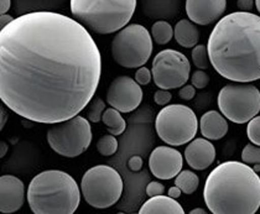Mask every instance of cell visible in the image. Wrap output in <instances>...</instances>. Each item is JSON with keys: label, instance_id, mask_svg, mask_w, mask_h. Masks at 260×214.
Wrapping results in <instances>:
<instances>
[{"label": "cell", "instance_id": "6da1fadb", "mask_svg": "<svg viewBox=\"0 0 260 214\" xmlns=\"http://www.w3.org/2000/svg\"><path fill=\"white\" fill-rule=\"evenodd\" d=\"M101 75L97 44L70 16L32 11L0 30V99L24 119L76 117L94 97Z\"/></svg>", "mask_w": 260, "mask_h": 214}, {"label": "cell", "instance_id": "7a4b0ae2", "mask_svg": "<svg viewBox=\"0 0 260 214\" xmlns=\"http://www.w3.org/2000/svg\"><path fill=\"white\" fill-rule=\"evenodd\" d=\"M212 67L228 81L260 80V16L236 11L223 16L208 38Z\"/></svg>", "mask_w": 260, "mask_h": 214}, {"label": "cell", "instance_id": "3957f363", "mask_svg": "<svg viewBox=\"0 0 260 214\" xmlns=\"http://www.w3.org/2000/svg\"><path fill=\"white\" fill-rule=\"evenodd\" d=\"M203 198L213 214H254L260 208V177L245 162L219 163L206 180Z\"/></svg>", "mask_w": 260, "mask_h": 214}, {"label": "cell", "instance_id": "277c9868", "mask_svg": "<svg viewBox=\"0 0 260 214\" xmlns=\"http://www.w3.org/2000/svg\"><path fill=\"white\" fill-rule=\"evenodd\" d=\"M26 199L35 214H73L80 205L81 190L71 174L49 170L31 180Z\"/></svg>", "mask_w": 260, "mask_h": 214}, {"label": "cell", "instance_id": "5b68a950", "mask_svg": "<svg viewBox=\"0 0 260 214\" xmlns=\"http://www.w3.org/2000/svg\"><path fill=\"white\" fill-rule=\"evenodd\" d=\"M70 5L73 18L87 30L108 35L129 24L137 0H71Z\"/></svg>", "mask_w": 260, "mask_h": 214}, {"label": "cell", "instance_id": "8992f818", "mask_svg": "<svg viewBox=\"0 0 260 214\" xmlns=\"http://www.w3.org/2000/svg\"><path fill=\"white\" fill-rule=\"evenodd\" d=\"M123 188L124 184L119 172L108 165L90 167L82 177V196L90 207L98 209L109 208L117 203Z\"/></svg>", "mask_w": 260, "mask_h": 214}, {"label": "cell", "instance_id": "52a82bcc", "mask_svg": "<svg viewBox=\"0 0 260 214\" xmlns=\"http://www.w3.org/2000/svg\"><path fill=\"white\" fill-rule=\"evenodd\" d=\"M151 53V35L143 25H126L112 41L113 58L124 68H139L149 61Z\"/></svg>", "mask_w": 260, "mask_h": 214}, {"label": "cell", "instance_id": "ba28073f", "mask_svg": "<svg viewBox=\"0 0 260 214\" xmlns=\"http://www.w3.org/2000/svg\"><path fill=\"white\" fill-rule=\"evenodd\" d=\"M199 126V119L194 112L183 104L165 105L155 120L157 136L170 146H181L190 142L196 136Z\"/></svg>", "mask_w": 260, "mask_h": 214}, {"label": "cell", "instance_id": "9c48e42d", "mask_svg": "<svg viewBox=\"0 0 260 214\" xmlns=\"http://www.w3.org/2000/svg\"><path fill=\"white\" fill-rule=\"evenodd\" d=\"M47 142L56 154L63 157H77L89 148L93 134L89 120L76 115L64 122L51 124Z\"/></svg>", "mask_w": 260, "mask_h": 214}, {"label": "cell", "instance_id": "30bf717a", "mask_svg": "<svg viewBox=\"0 0 260 214\" xmlns=\"http://www.w3.org/2000/svg\"><path fill=\"white\" fill-rule=\"evenodd\" d=\"M220 113L234 124H245L260 112V91L254 84H227L218 93Z\"/></svg>", "mask_w": 260, "mask_h": 214}, {"label": "cell", "instance_id": "8fae6325", "mask_svg": "<svg viewBox=\"0 0 260 214\" xmlns=\"http://www.w3.org/2000/svg\"><path fill=\"white\" fill-rule=\"evenodd\" d=\"M191 64L183 53L176 50H164L155 56L151 73L154 83L160 89H177L187 83Z\"/></svg>", "mask_w": 260, "mask_h": 214}, {"label": "cell", "instance_id": "7c38bea8", "mask_svg": "<svg viewBox=\"0 0 260 214\" xmlns=\"http://www.w3.org/2000/svg\"><path fill=\"white\" fill-rule=\"evenodd\" d=\"M141 86L129 76H119L112 81L107 91V103L120 113H130L143 100Z\"/></svg>", "mask_w": 260, "mask_h": 214}, {"label": "cell", "instance_id": "4fadbf2b", "mask_svg": "<svg viewBox=\"0 0 260 214\" xmlns=\"http://www.w3.org/2000/svg\"><path fill=\"white\" fill-rule=\"evenodd\" d=\"M182 166L183 156L172 146H157L149 157V168L157 180L175 179Z\"/></svg>", "mask_w": 260, "mask_h": 214}, {"label": "cell", "instance_id": "5bb4252c", "mask_svg": "<svg viewBox=\"0 0 260 214\" xmlns=\"http://www.w3.org/2000/svg\"><path fill=\"white\" fill-rule=\"evenodd\" d=\"M186 14L197 25H210L219 20L227 8V0H186Z\"/></svg>", "mask_w": 260, "mask_h": 214}, {"label": "cell", "instance_id": "9a60e30c", "mask_svg": "<svg viewBox=\"0 0 260 214\" xmlns=\"http://www.w3.org/2000/svg\"><path fill=\"white\" fill-rule=\"evenodd\" d=\"M25 187L20 179L11 174L0 177V212L15 213L24 205Z\"/></svg>", "mask_w": 260, "mask_h": 214}, {"label": "cell", "instance_id": "2e32d148", "mask_svg": "<svg viewBox=\"0 0 260 214\" xmlns=\"http://www.w3.org/2000/svg\"><path fill=\"white\" fill-rule=\"evenodd\" d=\"M185 160L192 170L203 171L216 160V148L206 137L194 139L186 148Z\"/></svg>", "mask_w": 260, "mask_h": 214}, {"label": "cell", "instance_id": "e0dca14e", "mask_svg": "<svg viewBox=\"0 0 260 214\" xmlns=\"http://www.w3.org/2000/svg\"><path fill=\"white\" fill-rule=\"evenodd\" d=\"M201 134L208 140H220L228 133L227 118L222 113L210 111L201 117Z\"/></svg>", "mask_w": 260, "mask_h": 214}, {"label": "cell", "instance_id": "ac0fdd59", "mask_svg": "<svg viewBox=\"0 0 260 214\" xmlns=\"http://www.w3.org/2000/svg\"><path fill=\"white\" fill-rule=\"evenodd\" d=\"M140 214H183L182 205L170 196L150 197L139 209Z\"/></svg>", "mask_w": 260, "mask_h": 214}, {"label": "cell", "instance_id": "d6986e66", "mask_svg": "<svg viewBox=\"0 0 260 214\" xmlns=\"http://www.w3.org/2000/svg\"><path fill=\"white\" fill-rule=\"evenodd\" d=\"M174 38L180 46L185 49H191L199 44L200 32L194 22L187 19L177 21L176 26L174 29Z\"/></svg>", "mask_w": 260, "mask_h": 214}, {"label": "cell", "instance_id": "ffe728a7", "mask_svg": "<svg viewBox=\"0 0 260 214\" xmlns=\"http://www.w3.org/2000/svg\"><path fill=\"white\" fill-rule=\"evenodd\" d=\"M102 122H103L104 125L107 126L109 133L114 135V136L121 135L125 131V120L121 117V113L119 111H117L115 108H113V106H110V108L104 111L103 117H102Z\"/></svg>", "mask_w": 260, "mask_h": 214}, {"label": "cell", "instance_id": "44dd1931", "mask_svg": "<svg viewBox=\"0 0 260 214\" xmlns=\"http://www.w3.org/2000/svg\"><path fill=\"white\" fill-rule=\"evenodd\" d=\"M200 179L196 173L190 170H183L175 177V186L182 191L185 194H192L199 188Z\"/></svg>", "mask_w": 260, "mask_h": 214}, {"label": "cell", "instance_id": "7402d4cb", "mask_svg": "<svg viewBox=\"0 0 260 214\" xmlns=\"http://www.w3.org/2000/svg\"><path fill=\"white\" fill-rule=\"evenodd\" d=\"M151 36L157 45H166L174 38V29L168 21H156L151 27Z\"/></svg>", "mask_w": 260, "mask_h": 214}, {"label": "cell", "instance_id": "603a6c76", "mask_svg": "<svg viewBox=\"0 0 260 214\" xmlns=\"http://www.w3.org/2000/svg\"><path fill=\"white\" fill-rule=\"evenodd\" d=\"M242 161L251 166L255 172H260V146L248 144L242 151Z\"/></svg>", "mask_w": 260, "mask_h": 214}, {"label": "cell", "instance_id": "cb8c5ba5", "mask_svg": "<svg viewBox=\"0 0 260 214\" xmlns=\"http://www.w3.org/2000/svg\"><path fill=\"white\" fill-rule=\"evenodd\" d=\"M192 61H193V64L199 69H207L210 67V55H208V49L206 45H196L192 50L191 53Z\"/></svg>", "mask_w": 260, "mask_h": 214}, {"label": "cell", "instance_id": "d4e9b609", "mask_svg": "<svg viewBox=\"0 0 260 214\" xmlns=\"http://www.w3.org/2000/svg\"><path fill=\"white\" fill-rule=\"evenodd\" d=\"M97 150L102 156H112L118 150V140L114 135H103L97 141Z\"/></svg>", "mask_w": 260, "mask_h": 214}, {"label": "cell", "instance_id": "484cf974", "mask_svg": "<svg viewBox=\"0 0 260 214\" xmlns=\"http://www.w3.org/2000/svg\"><path fill=\"white\" fill-rule=\"evenodd\" d=\"M88 111H87V119L92 123H100L103 117V113L106 111V103L101 98H93L88 104Z\"/></svg>", "mask_w": 260, "mask_h": 214}, {"label": "cell", "instance_id": "4316f807", "mask_svg": "<svg viewBox=\"0 0 260 214\" xmlns=\"http://www.w3.org/2000/svg\"><path fill=\"white\" fill-rule=\"evenodd\" d=\"M247 135L251 144L260 146V115H255L248 122Z\"/></svg>", "mask_w": 260, "mask_h": 214}, {"label": "cell", "instance_id": "83f0119b", "mask_svg": "<svg viewBox=\"0 0 260 214\" xmlns=\"http://www.w3.org/2000/svg\"><path fill=\"white\" fill-rule=\"evenodd\" d=\"M191 83L196 89H203L210 83V76L207 75L203 69L194 71L191 76Z\"/></svg>", "mask_w": 260, "mask_h": 214}, {"label": "cell", "instance_id": "f1b7e54d", "mask_svg": "<svg viewBox=\"0 0 260 214\" xmlns=\"http://www.w3.org/2000/svg\"><path fill=\"white\" fill-rule=\"evenodd\" d=\"M151 76H152V73L150 72V69H149L148 67L141 66L138 68V71L135 72L134 80L137 81L140 86H146V84L150 83Z\"/></svg>", "mask_w": 260, "mask_h": 214}, {"label": "cell", "instance_id": "f546056e", "mask_svg": "<svg viewBox=\"0 0 260 214\" xmlns=\"http://www.w3.org/2000/svg\"><path fill=\"white\" fill-rule=\"evenodd\" d=\"M171 98V92H169L168 89H160V91L155 92L154 94V100L157 105H168L170 103Z\"/></svg>", "mask_w": 260, "mask_h": 214}, {"label": "cell", "instance_id": "4dcf8cb0", "mask_svg": "<svg viewBox=\"0 0 260 214\" xmlns=\"http://www.w3.org/2000/svg\"><path fill=\"white\" fill-rule=\"evenodd\" d=\"M164 191H165L164 185H161L160 182H157V181H152L148 186H146V194L149 196V198H150V197L164 194Z\"/></svg>", "mask_w": 260, "mask_h": 214}, {"label": "cell", "instance_id": "1f68e13d", "mask_svg": "<svg viewBox=\"0 0 260 214\" xmlns=\"http://www.w3.org/2000/svg\"><path fill=\"white\" fill-rule=\"evenodd\" d=\"M194 95H196V88L191 84H185V86L181 87L179 91V97L183 100L193 99Z\"/></svg>", "mask_w": 260, "mask_h": 214}, {"label": "cell", "instance_id": "d6a6232c", "mask_svg": "<svg viewBox=\"0 0 260 214\" xmlns=\"http://www.w3.org/2000/svg\"><path fill=\"white\" fill-rule=\"evenodd\" d=\"M128 166L132 171H139L143 167V159L140 156H138V155L132 156L128 161Z\"/></svg>", "mask_w": 260, "mask_h": 214}, {"label": "cell", "instance_id": "836d02e7", "mask_svg": "<svg viewBox=\"0 0 260 214\" xmlns=\"http://www.w3.org/2000/svg\"><path fill=\"white\" fill-rule=\"evenodd\" d=\"M255 4V0H238L237 7L240 11H251Z\"/></svg>", "mask_w": 260, "mask_h": 214}, {"label": "cell", "instance_id": "e575fe53", "mask_svg": "<svg viewBox=\"0 0 260 214\" xmlns=\"http://www.w3.org/2000/svg\"><path fill=\"white\" fill-rule=\"evenodd\" d=\"M13 20H14L13 16L8 15V14H3L2 18H0V27H2V29H4V27L8 26V25H9Z\"/></svg>", "mask_w": 260, "mask_h": 214}, {"label": "cell", "instance_id": "d590c367", "mask_svg": "<svg viewBox=\"0 0 260 214\" xmlns=\"http://www.w3.org/2000/svg\"><path fill=\"white\" fill-rule=\"evenodd\" d=\"M11 7V0H0V14H7Z\"/></svg>", "mask_w": 260, "mask_h": 214}, {"label": "cell", "instance_id": "8d00e7d4", "mask_svg": "<svg viewBox=\"0 0 260 214\" xmlns=\"http://www.w3.org/2000/svg\"><path fill=\"white\" fill-rule=\"evenodd\" d=\"M181 193H182V191H181L177 186H174V187H171L170 190H169V196H170L171 198L177 199L181 196Z\"/></svg>", "mask_w": 260, "mask_h": 214}, {"label": "cell", "instance_id": "74e56055", "mask_svg": "<svg viewBox=\"0 0 260 214\" xmlns=\"http://www.w3.org/2000/svg\"><path fill=\"white\" fill-rule=\"evenodd\" d=\"M190 214H206V210L202 208H196V209H192Z\"/></svg>", "mask_w": 260, "mask_h": 214}, {"label": "cell", "instance_id": "f35d334b", "mask_svg": "<svg viewBox=\"0 0 260 214\" xmlns=\"http://www.w3.org/2000/svg\"><path fill=\"white\" fill-rule=\"evenodd\" d=\"M5 119H7V113L4 112V109L2 108V125H0V128L3 129V126L5 125Z\"/></svg>", "mask_w": 260, "mask_h": 214}, {"label": "cell", "instance_id": "ab89813d", "mask_svg": "<svg viewBox=\"0 0 260 214\" xmlns=\"http://www.w3.org/2000/svg\"><path fill=\"white\" fill-rule=\"evenodd\" d=\"M255 7H256V10L260 13V0H255Z\"/></svg>", "mask_w": 260, "mask_h": 214}]
</instances>
